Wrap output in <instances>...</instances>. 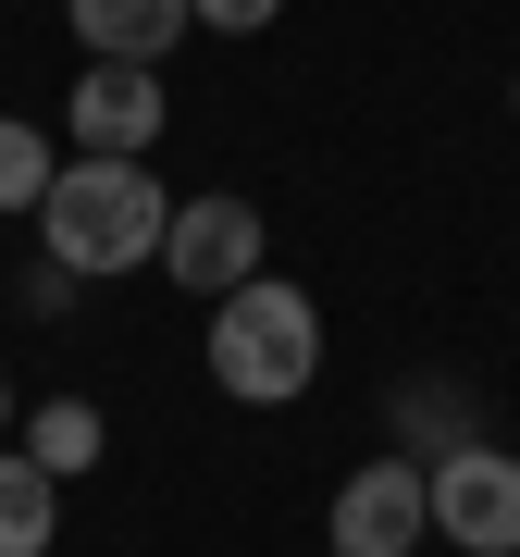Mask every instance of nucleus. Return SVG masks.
Segmentation results:
<instances>
[{"mask_svg":"<svg viewBox=\"0 0 520 557\" xmlns=\"http://www.w3.org/2000/svg\"><path fill=\"white\" fill-rule=\"evenodd\" d=\"M38 236L62 273H137V260H161V236H174V211H161V186H149V161H112V149H75L50 174V199H38Z\"/></svg>","mask_w":520,"mask_h":557,"instance_id":"nucleus-1","label":"nucleus"},{"mask_svg":"<svg viewBox=\"0 0 520 557\" xmlns=\"http://www.w3.org/2000/svg\"><path fill=\"white\" fill-rule=\"evenodd\" d=\"M100 446H112V421L87 409V397H50L38 421H25V458H38L50 483H75V471H100Z\"/></svg>","mask_w":520,"mask_h":557,"instance_id":"nucleus-9","label":"nucleus"},{"mask_svg":"<svg viewBox=\"0 0 520 557\" xmlns=\"http://www.w3.org/2000/svg\"><path fill=\"white\" fill-rule=\"evenodd\" d=\"M62 13H75L87 62H174V38L199 25L186 0H62Z\"/></svg>","mask_w":520,"mask_h":557,"instance_id":"nucleus-7","label":"nucleus"},{"mask_svg":"<svg viewBox=\"0 0 520 557\" xmlns=\"http://www.w3.org/2000/svg\"><path fill=\"white\" fill-rule=\"evenodd\" d=\"M161 273L199 285V298L248 285V273H260V211H248V199H186V211H174V236H161Z\"/></svg>","mask_w":520,"mask_h":557,"instance_id":"nucleus-5","label":"nucleus"},{"mask_svg":"<svg viewBox=\"0 0 520 557\" xmlns=\"http://www.w3.org/2000/svg\"><path fill=\"white\" fill-rule=\"evenodd\" d=\"M421 483H434V533L459 545V557H520V458L508 446H446V458H421Z\"/></svg>","mask_w":520,"mask_h":557,"instance_id":"nucleus-3","label":"nucleus"},{"mask_svg":"<svg viewBox=\"0 0 520 557\" xmlns=\"http://www.w3.org/2000/svg\"><path fill=\"white\" fill-rule=\"evenodd\" d=\"M149 137H161V62H87L75 75V149L137 161Z\"/></svg>","mask_w":520,"mask_h":557,"instance_id":"nucleus-6","label":"nucleus"},{"mask_svg":"<svg viewBox=\"0 0 520 557\" xmlns=\"http://www.w3.org/2000/svg\"><path fill=\"white\" fill-rule=\"evenodd\" d=\"M50 174H62V161H50V137L0 112V211H38V199H50Z\"/></svg>","mask_w":520,"mask_h":557,"instance_id":"nucleus-10","label":"nucleus"},{"mask_svg":"<svg viewBox=\"0 0 520 557\" xmlns=\"http://www.w3.org/2000/svg\"><path fill=\"white\" fill-rule=\"evenodd\" d=\"M397 409H409V434L434 446V458H446V446H471V397H446V384H409Z\"/></svg>","mask_w":520,"mask_h":557,"instance_id":"nucleus-11","label":"nucleus"},{"mask_svg":"<svg viewBox=\"0 0 520 557\" xmlns=\"http://www.w3.org/2000/svg\"><path fill=\"white\" fill-rule=\"evenodd\" d=\"M0 421H13V384H0Z\"/></svg>","mask_w":520,"mask_h":557,"instance_id":"nucleus-13","label":"nucleus"},{"mask_svg":"<svg viewBox=\"0 0 520 557\" xmlns=\"http://www.w3.org/2000/svg\"><path fill=\"white\" fill-rule=\"evenodd\" d=\"M186 13H199V25H223V38H260V25L285 13V0H186Z\"/></svg>","mask_w":520,"mask_h":557,"instance_id":"nucleus-12","label":"nucleus"},{"mask_svg":"<svg viewBox=\"0 0 520 557\" xmlns=\"http://www.w3.org/2000/svg\"><path fill=\"white\" fill-rule=\"evenodd\" d=\"M310 372H322V310H310V285L248 273V285L211 298V384H223V397L285 409V397H310Z\"/></svg>","mask_w":520,"mask_h":557,"instance_id":"nucleus-2","label":"nucleus"},{"mask_svg":"<svg viewBox=\"0 0 520 557\" xmlns=\"http://www.w3.org/2000/svg\"><path fill=\"white\" fill-rule=\"evenodd\" d=\"M421 533H434V483H421V458H360V471L335 483V520H322L335 557H409Z\"/></svg>","mask_w":520,"mask_h":557,"instance_id":"nucleus-4","label":"nucleus"},{"mask_svg":"<svg viewBox=\"0 0 520 557\" xmlns=\"http://www.w3.org/2000/svg\"><path fill=\"white\" fill-rule=\"evenodd\" d=\"M508 100H520V75H508Z\"/></svg>","mask_w":520,"mask_h":557,"instance_id":"nucleus-14","label":"nucleus"},{"mask_svg":"<svg viewBox=\"0 0 520 557\" xmlns=\"http://www.w3.org/2000/svg\"><path fill=\"white\" fill-rule=\"evenodd\" d=\"M50 520H62V483L25 446H0V557H50Z\"/></svg>","mask_w":520,"mask_h":557,"instance_id":"nucleus-8","label":"nucleus"}]
</instances>
